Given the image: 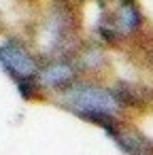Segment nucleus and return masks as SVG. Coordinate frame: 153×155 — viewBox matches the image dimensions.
I'll return each instance as SVG.
<instances>
[{"instance_id": "nucleus-1", "label": "nucleus", "mask_w": 153, "mask_h": 155, "mask_svg": "<svg viewBox=\"0 0 153 155\" xmlns=\"http://www.w3.org/2000/svg\"><path fill=\"white\" fill-rule=\"evenodd\" d=\"M64 108H70L75 115H83V113H94V110H102V113H119L121 104L117 102L113 89H104L91 83H72L68 89H64Z\"/></svg>"}, {"instance_id": "nucleus-2", "label": "nucleus", "mask_w": 153, "mask_h": 155, "mask_svg": "<svg viewBox=\"0 0 153 155\" xmlns=\"http://www.w3.org/2000/svg\"><path fill=\"white\" fill-rule=\"evenodd\" d=\"M0 66L5 68V72L13 81L38 74V62H36V58L17 38H7L2 45H0Z\"/></svg>"}, {"instance_id": "nucleus-3", "label": "nucleus", "mask_w": 153, "mask_h": 155, "mask_svg": "<svg viewBox=\"0 0 153 155\" xmlns=\"http://www.w3.org/2000/svg\"><path fill=\"white\" fill-rule=\"evenodd\" d=\"M77 66L70 62V60H51L45 68H38V83L45 89H51V91H64L68 89L75 81H77Z\"/></svg>"}, {"instance_id": "nucleus-4", "label": "nucleus", "mask_w": 153, "mask_h": 155, "mask_svg": "<svg viewBox=\"0 0 153 155\" xmlns=\"http://www.w3.org/2000/svg\"><path fill=\"white\" fill-rule=\"evenodd\" d=\"M142 21H145V19H142V13H140V9L136 7L134 0H121V5H119L117 13L111 17L108 26H113L115 32L125 38V36L136 34V32L142 28Z\"/></svg>"}, {"instance_id": "nucleus-5", "label": "nucleus", "mask_w": 153, "mask_h": 155, "mask_svg": "<svg viewBox=\"0 0 153 155\" xmlns=\"http://www.w3.org/2000/svg\"><path fill=\"white\" fill-rule=\"evenodd\" d=\"M106 58L100 49H87L83 53H77V70H85V72H96L100 68H104Z\"/></svg>"}, {"instance_id": "nucleus-6", "label": "nucleus", "mask_w": 153, "mask_h": 155, "mask_svg": "<svg viewBox=\"0 0 153 155\" xmlns=\"http://www.w3.org/2000/svg\"><path fill=\"white\" fill-rule=\"evenodd\" d=\"M15 83H17L19 96H22L24 100H36V98H41V94H43V87H41V83H38L36 77L19 79V81H15Z\"/></svg>"}]
</instances>
